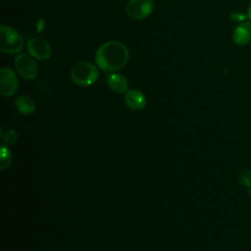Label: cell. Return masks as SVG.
<instances>
[{
	"label": "cell",
	"instance_id": "6da1fadb",
	"mask_svg": "<svg viewBox=\"0 0 251 251\" xmlns=\"http://www.w3.org/2000/svg\"><path fill=\"white\" fill-rule=\"evenodd\" d=\"M128 56L129 52L126 45L118 41H108L97 49L95 62L102 71L114 73L126 66Z\"/></svg>",
	"mask_w": 251,
	"mask_h": 251
},
{
	"label": "cell",
	"instance_id": "7a4b0ae2",
	"mask_svg": "<svg viewBox=\"0 0 251 251\" xmlns=\"http://www.w3.org/2000/svg\"><path fill=\"white\" fill-rule=\"evenodd\" d=\"M99 77V71L97 67L86 61L76 63L71 71L72 80L82 87L89 86L96 82Z\"/></svg>",
	"mask_w": 251,
	"mask_h": 251
},
{
	"label": "cell",
	"instance_id": "3957f363",
	"mask_svg": "<svg viewBox=\"0 0 251 251\" xmlns=\"http://www.w3.org/2000/svg\"><path fill=\"white\" fill-rule=\"evenodd\" d=\"M0 50L5 54L20 52L24 46L23 36L12 26L2 25L0 27Z\"/></svg>",
	"mask_w": 251,
	"mask_h": 251
},
{
	"label": "cell",
	"instance_id": "277c9868",
	"mask_svg": "<svg viewBox=\"0 0 251 251\" xmlns=\"http://www.w3.org/2000/svg\"><path fill=\"white\" fill-rule=\"evenodd\" d=\"M153 8V0H129L126 4V11L130 19L140 21L146 19L152 13Z\"/></svg>",
	"mask_w": 251,
	"mask_h": 251
},
{
	"label": "cell",
	"instance_id": "5b68a950",
	"mask_svg": "<svg viewBox=\"0 0 251 251\" xmlns=\"http://www.w3.org/2000/svg\"><path fill=\"white\" fill-rule=\"evenodd\" d=\"M19 88V80L16 73L10 68H2L0 71V92L3 96H13Z\"/></svg>",
	"mask_w": 251,
	"mask_h": 251
},
{
	"label": "cell",
	"instance_id": "8992f818",
	"mask_svg": "<svg viewBox=\"0 0 251 251\" xmlns=\"http://www.w3.org/2000/svg\"><path fill=\"white\" fill-rule=\"evenodd\" d=\"M15 67L17 72L25 79H33L36 77L38 69L31 56L19 54L15 58Z\"/></svg>",
	"mask_w": 251,
	"mask_h": 251
},
{
	"label": "cell",
	"instance_id": "52a82bcc",
	"mask_svg": "<svg viewBox=\"0 0 251 251\" xmlns=\"http://www.w3.org/2000/svg\"><path fill=\"white\" fill-rule=\"evenodd\" d=\"M28 54L38 60H46L50 58L52 49L50 44L41 38H31L26 43Z\"/></svg>",
	"mask_w": 251,
	"mask_h": 251
},
{
	"label": "cell",
	"instance_id": "ba28073f",
	"mask_svg": "<svg viewBox=\"0 0 251 251\" xmlns=\"http://www.w3.org/2000/svg\"><path fill=\"white\" fill-rule=\"evenodd\" d=\"M232 41L237 46H245L251 42V22L239 23L231 34Z\"/></svg>",
	"mask_w": 251,
	"mask_h": 251
},
{
	"label": "cell",
	"instance_id": "9c48e42d",
	"mask_svg": "<svg viewBox=\"0 0 251 251\" xmlns=\"http://www.w3.org/2000/svg\"><path fill=\"white\" fill-rule=\"evenodd\" d=\"M125 102L131 110L139 111L145 107L146 98L141 91L137 89H130L125 94Z\"/></svg>",
	"mask_w": 251,
	"mask_h": 251
},
{
	"label": "cell",
	"instance_id": "30bf717a",
	"mask_svg": "<svg viewBox=\"0 0 251 251\" xmlns=\"http://www.w3.org/2000/svg\"><path fill=\"white\" fill-rule=\"evenodd\" d=\"M107 84L112 91L118 94L126 93L128 87L126 78L124 75L116 73H113L107 76Z\"/></svg>",
	"mask_w": 251,
	"mask_h": 251
},
{
	"label": "cell",
	"instance_id": "8fae6325",
	"mask_svg": "<svg viewBox=\"0 0 251 251\" xmlns=\"http://www.w3.org/2000/svg\"><path fill=\"white\" fill-rule=\"evenodd\" d=\"M15 106L23 115H31L35 111L34 101L25 95H20L15 99Z\"/></svg>",
	"mask_w": 251,
	"mask_h": 251
},
{
	"label": "cell",
	"instance_id": "7c38bea8",
	"mask_svg": "<svg viewBox=\"0 0 251 251\" xmlns=\"http://www.w3.org/2000/svg\"><path fill=\"white\" fill-rule=\"evenodd\" d=\"M11 163H12L11 150L5 144H3L0 150V169L1 170L7 169L11 165Z\"/></svg>",
	"mask_w": 251,
	"mask_h": 251
},
{
	"label": "cell",
	"instance_id": "4fadbf2b",
	"mask_svg": "<svg viewBox=\"0 0 251 251\" xmlns=\"http://www.w3.org/2000/svg\"><path fill=\"white\" fill-rule=\"evenodd\" d=\"M2 139H3L5 145H12L17 141L18 133L16 130L9 128L2 134Z\"/></svg>",
	"mask_w": 251,
	"mask_h": 251
},
{
	"label": "cell",
	"instance_id": "5bb4252c",
	"mask_svg": "<svg viewBox=\"0 0 251 251\" xmlns=\"http://www.w3.org/2000/svg\"><path fill=\"white\" fill-rule=\"evenodd\" d=\"M239 181L241 184L250 185L251 184V170H244L239 175Z\"/></svg>",
	"mask_w": 251,
	"mask_h": 251
},
{
	"label": "cell",
	"instance_id": "9a60e30c",
	"mask_svg": "<svg viewBox=\"0 0 251 251\" xmlns=\"http://www.w3.org/2000/svg\"><path fill=\"white\" fill-rule=\"evenodd\" d=\"M230 20H232L233 22L235 23H242V22H245V20H247V17H246V14H242V13H239V12H235V13H232L230 14Z\"/></svg>",
	"mask_w": 251,
	"mask_h": 251
},
{
	"label": "cell",
	"instance_id": "2e32d148",
	"mask_svg": "<svg viewBox=\"0 0 251 251\" xmlns=\"http://www.w3.org/2000/svg\"><path fill=\"white\" fill-rule=\"evenodd\" d=\"M246 17L248 20L251 21V2L249 3L248 7H247V12H246Z\"/></svg>",
	"mask_w": 251,
	"mask_h": 251
}]
</instances>
